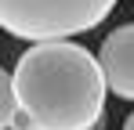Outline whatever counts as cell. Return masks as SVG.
Here are the masks:
<instances>
[{
    "instance_id": "obj_4",
    "label": "cell",
    "mask_w": 134,
    "mask_h": 130,
    "mask_svg": "<svg viewBox=\"0 0 134 130\" xmlns=\"http://www.w3.org/2000/svg\"><path fill=\"white\" fill-rule=\"evenodd\" d=\"M18 108H22V101H18V90H15V76L4 72V76H0V127L4 130H11Z\"/></svg>"
},
{
    "instance_id": "obj_2",
    "label": "cell",
    "mask_w": 134,
    "mask_h": 130,
    "mask_svg": "<svg viewBox=\"0 0 134 130\" xmlns=\"http://www.w3.org/2000/svg\"><path fill=\"white\" fill-rule=\"evenodd\" d=\"M116 0H0V25L18 40H69L98 29Z\"/></svg>"
},
{
    "instance_id": "obj_3",
    "label": "cell",
    "mask_w": 134,
    "mask_h": 130,
    "mask_svg": "<svg viewBox=\"0 0 134 130\" xmlns=\"http://www.w3.org/2000/svg\"><path fill=\"white\" fill-rule=\"evenodd\" d=\"M98 58H102V69H105L109 90L123 101H134V22L112 29L102 40Z\"/></svg>"
},
{
    "instance_id": "obj_5",
    "label": "cell",
    "mask_w": 134,
    "mask_h": 130,
    "mask_svg": "<svg viewBox=\"0 0 134 130\" xmlns=\"http://www.w3.org/2000/svg\"><path fill=\"white\" fill-rule=\"evenodd\" d=\"M123 130H134V112L127 116V119H123Z\"/></svg>"
},
{
    "instance_id": "obj_1",
    "label": "cell",
    "mask_w": 134,
    "mask_h": 130,
    "mask_svg": "<svg viewBox=\"0 0 134 130\" xmlns=\"http://www.w3.org/2000/svg\"><path fill=\"white\" fill-rule=\"evenodd\" d=\"M11 76L36 130H94L105 116L109 80L102 58L80 43H33L15 62Z\"/></svg>"
}]
</instances>
